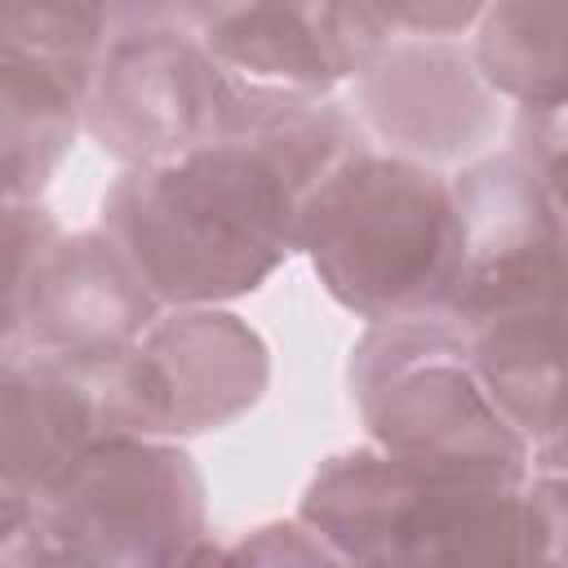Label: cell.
Instances as JSON below:
<instances>
[{"mask_svg": "<svg viewBox=\"0 0 568 568\" xmlns=\"http://www.w3.org/2000/svg\"><path fill=\"white\" fill-rule=\"evenodd\" d=\"M84 93L75 75L0 62V200L40 204L84 133Z\"/></svg>", "mask_w": 568, "mask_h": 568, "instance_id": "cell-14", "label": "cell"}, {"mask_svg": "<svg viewBox=\"0 0 568 568\" xmlns=\"http://www.w3.org/2000/svg\"><path fill=\"white\" fill-rule=\"evenodd\" d=\"M58 217L40 204H9L0 200V346H22V306H27V284L58 235Z\"/></svg>", "mask_w": 568, "mask_h": 568, "instance_id": "cell-17", "label": "cell"}, {"mask_svg": "<svg viewBox=\"0 0 568 568\" xmlns=\"http://www.w3.org/2000/svg\"><path fill=\"white\" fill-rule=\"evenodd\" d=\"M346 568H404L395 555H355L346 559Z\"/></svg>", "mask_w": 568, "mask_h": 568, "instance_id": "cell-24", "label": "cell"}, {"mask_svg": "<svg viewBox=\"0 0 568 568\" xmlns=\"http://www.w3.org/2000/svg\"><path fill=\"white\" fill-rule=\"evenodd\" d=\"M178 568H226V546L213 541V537H204V541H195V546L178 559Z\"/></svg>", "mask_w": 568, "mask_h": 568, "instance_id": "cell-23", "label": "cell"}, {"mask_svg": "<svg viewBox=\"0 0 568 568\" xmlns=\"http://www.w3.org/2000/svg\"><path fill=\"white\" fill-rule=\"evenodd\" d=\"M466 49L484 84L510 106H564L568 98V4L501 0L484 4Z\"/></svg>", "mask_w": 568, "mask_h": 568, "instance_id": "cell-15", "label": "cell"}, {"mask_svg": "<svg viewBox=\"0 0 568 568\" xmlns=\"http://www.w3.org/2000/svg\"><path fill=\"white\" fill-rule=\"evenodd\" d=\"M390 36H417V40H466L484 4L462 0H435V4H377Z\"/></svg>", "mask_w": 568, "mask_h": 568, "instance_id": "cell-20", "label": "cell"}, {"mask_svg": "<svg viewBox=\"0 0 568 568\" xmlns=\"http://www.w3.org/2000/svg\"><path fill=\"white\" fill-rule=\"evenodd\" d=\"M297 253L324 293L364 324L448 315L462 280L448 173L359 142L306 195Z\"/></svg>", "mask_w": 568, "mask_h": 568, "instance_id": "cell-2", "label": "cell"}, {"mask_svg": "<svg viewBox=\"0 0 568 568\" xmlns=\"http://www.w3.org/2000/svg\"><path fill=\"white\" fill-rule=\"evenodd\" d=\"M462 280L448 315L466 328L501 311L564 306V195L546 191L506 146L448 173Z\"/></svg>", "mask_w": 568, "mask_h": 568, "instance_id": "cell-6", "label": "cell"}, {"mask_svg": "<svg viewBox=\"0 0 568 568\" xmlns=\"http://www.w3.org/2000/svg\"><path fill=\"white\" fill-rule=\"evenodd\" d=\"M160 311L133 262L98 226L58 231L27 284L22 346L49 359L93 364L129 351Z\"/></svg>", "mask_w": 568, "mask_h": 568, "instance_id": "cell-10", "label": "cell"}, {"mask_svg": "<svg viewBox=\"0 0 568 568\" xmlns=\"http://www.w3.org/2000/svg\"><path fill=\"white\" fill-rule=\"evenodd\" d=\"M346 386L368 444L417 470L506 484H524L532 470V448L475 382L453 315L364 324L346 359Z\"/></svg>", "mask_w": 568, "mask_h": 568, "instance_id": "cell-3", "label": "cell"}, {"mask_svg": "<svg viewBox=\"0 0 568 568\" xmlns=\"http://www.w3.org/2000/svg\"><path fill=\"white\" fill-rule=\"evenodd\" d=\"M155 439L186 444L222 430L262 404L271 386L266 337L231 306L160 311L133 342Z\"/></svg>", "mask_w": 568, "mask_h": 568, "instance_id": "cell-9", "label": "cell"}, {"mask_svg": "<svg viewBox=\"0 0 568 568\" xmlns=\"http://www.w3.org/2000/svg\"><path fill=\"white\" fill-rule=\"evenodd\" d=\"M18 568H89V564H80L75 555H67L62 546L44 541V537L31 528L27 541L18 546Z\"/></svg>", "mask_w": 568, "mask_h": 568, "instance_id": "cell-22", "label": "cell"}, {"mask_svg": "<svg viewBox=\"0 0 568 568\" xmlns=\"http://www.w3.org/2000/svg\"><path fill=\"white\" fill-rule=\"evenodd\" d=\"M98 439L89 364L49 359L22 346L0 373V475L40 501Z\"/></svg>", "mask_w": 568, "mask_h": 568, "instance_id": "cell-12", "label": "cell"}, {"mask_svg": "<svg viewBox=\"0 0 568 568\" xmlns=\"http://www.w3.org/2000/svg\"><path fill=\"white\" fill-rule=\"evenodd\" d=\"M564 306L501 311L466 324V364L493 408L532 448H564Z\"/></svg>", "mask_w": 568, "mask_h": 568, "instance_id": "cell-13", "label": "cell"}, {"mask_svg": "<svg viewBox=\"0 0 568 568\" xmlns=\"http://www.w3.org/2000/svg\"><path fill=\"white\" fill-rule=\"evenodd\" d=\"M342 98L373 151L435 173L493 151L506 124L466 40L390 36Z\"/></svg>", "mask_w": 568, "mask_h": 568, "instance_id": "cell-7", "label": "cell"}, {"mask_svg": "<svg viewBox=\"0 0 568 568\" xmlns=\"http://www.w3.org/2000/svg\"><path fill=\"white\" fill-rule=\"evenodd\" d=\"M106 22L84 93V138L120 169L169 164L213 142L231 71L195 40L182 4H124L106 9Z\"/></svg>", "mask_w": 568, "mask_h": 568, "instance_id": "cell-5", "label": "cell"}, {"mask_svg": "<svg viewBox=\"0 0 568 568\" xmlns=\"http://www.w3.org/2000/svg\"><path fill=\"white\" fill-rule=\"evenodd\" d=\"M506 151L555 195H564V151H568V120L564 106H515Z\"/></svg>", "mask_w": 568, "mask_h": 568, "instance_id": "cell-19", "label": "cell"}, {"mask_svg": "<svg viewBox=\"0 0 568 568\" xmlns=\"http://www.w3.org/2000/svg\"><path fill=\"white\" fill-rule=\"evenodd\" d=\"M27 541V537H22ZM18 541V546H22ZM18 546H9V550H0V568H18Z\"/></svg>", "mask_w": 568, "mask_h": 568, "instance_id": "cell-25", "label": "cell"}, {"mask_svg": "<svg viewBox=\"0 0 568 568\" xmlns=\"http://www.w3.org/2000/svg\"><path fill=\"white\" fill-rule=\"evenodd\" d=\"M36 532L89 568H178L209 537L204 475L173 439H98L36 501Z\"/></svg>", "mask_w": 568, "mask_h": 568, "instance_id": "cell-4", "label": "cell"}, {"mask_svg": "<svg viewBox=\"0 0 568 568\" xmlns=\"http://www.w3.org/2000/svg\"><path fill=\"white\" fill-rule=\"evenodd\" d=\"M182 18L217 67L302 98H342L390 40L377 4H182Z\"/></svg>", "mask_w": 568, "mask_h": 568, "instance_id": "cell-8", "label": "cell"}, {"mask_svg": "<svg viewBox=\"0 0 568 568\" xmlns=\"http://www.w3.org/2000/svg\"><path fill=\"white\" fill-rule=\"evenodd\" d=\"M315 182L253 138H213L169 164L120 169L98 231L133 262L164 311L231 306L293 253Z\"/></svg>", "mask_w": 568, "mask_h": 568, "instance_id": "cell-1", "label": "cell"}, {"mask_svg": "<svg viewBox=\"0 0 568 568\" xmlns=\"http://www.w3.org/2000/svg\"><path fill=\"white\" fill-rule=\"evenodd\" d=\"M368 555H395L404 568H541L524 484L430 475L399 462V484Z\"/></svg>", "mask_w": 568, "mask_h": 568, "instance_id": "cell-11", "label": "cell"}, {"mask_svg": "<svg viewBox=\"0 0 568 568\" xmlns=\"http://www.w3.org/2000/svg\"><path fill=\"white\" fill-rule=\"evenodd\" d=\"M106 27L102 4H0V62L49 67L89 84Z\"/></svg>", "mask_w": 568, "mask_h": 568, "instance_id": "cell-16", "label": "cell"}, {"mask_svg": "<svg viewBox=\"0 0 568 568\" xmlns=\"http://www.w3.org/2000/svg\"><path fill=\"white\" fill-rule=\"evenodd\" d=\"M36 528V497L0 475V550L18 546Z\"/></svg>", "mask_w": 568, "mask_h": 568, "instance_id": "cell-21", "label": "cell"}, {"mask_svg": "<svg viewBox=\"0 0 568 568\" xmlns=\"http://www.w3.org/2000/svg\"><path fill=\"white\" fill-rule=\"evenodd\" d=\"M226 568H346V559L297 515L266 519L226 546Z\"/></svg>", "mask_w": 568, "mask_h": 568, "instance_id": "cell-18", "label": "cell"}]
</instances>
